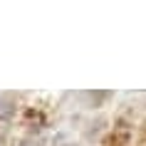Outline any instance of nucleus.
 Listing matches in <instances>:
<instances>
[{
	"label": "nucleus",
	"instance_id": "nucleus-1",
	"mask_svg": "<svg viewBox=\"0 0 146 146\" xmlns=\"http://www.w3.org/2000/svg\"><path fill=\"white\" fill-rule=\"evenodd\" d=\"M13 107H15V102L10 97H0V116H10L13 114Z\"/></svg>",
	"mask_w": 146,
	"mask_h": 146
}]
</instances>
